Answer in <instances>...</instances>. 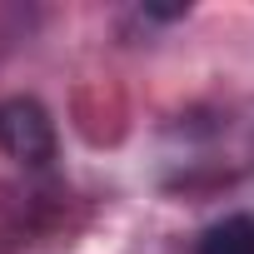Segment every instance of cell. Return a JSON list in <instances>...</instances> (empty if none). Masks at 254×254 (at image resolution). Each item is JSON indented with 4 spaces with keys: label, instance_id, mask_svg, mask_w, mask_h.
I'll return each instance as SVG.
<instances>
[{
    "label": "cell",
    "instance_id": "2",
    "mask_svg": "<svg viewBox=\"0 0 254 254\" xmlns=\"http://www.w3.org/2000/svg\"><path fill=\"white\" fill-rule=\"evenodd\" d=\"M194 254H254V214H224V219H214L199 234Z\"/></svg>",
    "mask_w": 254,
    "mask_h": 254
},
{
    "label": "cell",
    "instance_id": "1",
    "mask_svg": "<svg viewBox=\"0 0 254 254\" xmlns=\"http://www.w3.org/2000/svg\"><path fill=\"white\" fill-rule=\"evenodd\" d=\"M0 150H5L15 165H50L55 160V125H50V110L30 95H15V100H0Z\"/></svg>",
    "mask_w": 254,
    "mask_h": 254
}]
</instances>
